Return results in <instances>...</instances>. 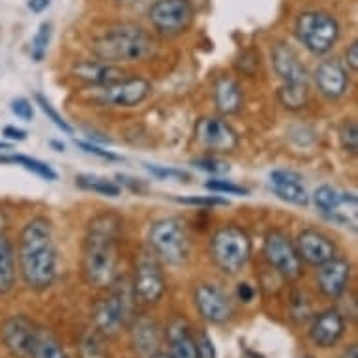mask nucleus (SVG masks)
Wrapping results in <instances>:
<instances>
[{"label":"nucleus","instance_id":"nucleus-20","mask_svg":"<svg viewBox=\"0 0 358 358\" xmlns=\"http://www.w3.org/2000/svg\"><path fill=\"white\" fill-rule=\"evenodd\" d=\"M71 73L79 81L87 83L90 87L100 88L106 85H111L115 81H120L126 77V70L118 64L103 62V60H79L71 66Z\"/></svg>","mask_w":358,"mask_h":358},{"label":"nucleus","instance_id":"nucleus-6","mask_svg":"<svg viewBox=\"0 0 358 358\" xmlns=\"http://www.w3.org/2000/svg\"><path fill=\"white\" fill-rule=\"evenodd\" d=\"M148 250L162 264L178 266L188 261L189 238L186 227L176 217H162L148 229Z\"/></svg>","mask_w":358,"mask_h":358},{"label":"nucleus","instance_id":"nucleus-45","mask_svg":"<svg viewBox=\"0 0 358 358\" xmlns=\"http://www.w3.org/2000/svg\"><path fill=\"white\" fill-rule=\"evenodd\" d=\"M340 358H358V347H357V343H351V345L347 347L345 351L341 352Z\"/></svg>","mask_w":358,"mask_h":358},{"label":"nucleus","instance_id":"nucleus-36","mask_svg":"<svg viewBox=\"0 0 358 358\" xmlns=\"http://www.w3.org/2000/svg\"><path fill=\"white\" fill-rule=\"evenodd\" d=\"M194 167H197L203 173H208L212 176H220L229 173V164H225L223 159L216 158V156H203V158H197L192 162Z\"/></svg>","mask_w":358,"mask_h":358},{"label":"nucleus","instance_id":"nucleus-21","mask_svg":"<svg viewBox=\"0 0 358 358\" xmlns=\"http://www.w3.org/2000/svg\"><path fill=\"white\" fill-rule=\"evenodd\" d=\"M272 192L282 201L294 206L310 205V194L304 186V178L291 169H276L271 173Z\"/></svg>","mask_w":358,"mask_h":358},{"label":"nucleus","instance_id":"nucleus-39","mask_svg":"<svg viewBox=\"0 0 358 358\" xmlns=\"http://www.w3.org/2000/svg\"><path fill=\"white\" fill-rule=\"evenodd\" d=\"M76 145L79 148H81L83 152L92 154V156H98V158L107 159V162H117V159H120V156H117V154H115V152H111V150H106V148L98 147V145H94V143H90V141H76Z\"/></svg>","mask_w":358,"mask_h":358},{"label":"nucleus","instance_id":"nucleus-28","mask_svg":"<svg viewBox=\"0 0 358 358\" xmlns=\"http://www.w3.org/2000/svg\"><path fill=\"white\" fill-rule=\"evenodd\" d=\"M76 184L79 189L103 195V197H118V195L122 194V186L118 182H115V180H109L106 176L77 175Z\"/></svg>","mask_w":358,"mask_h":358},{"label":"nucleus","instance_id":"nucleus-10","mask_svg":"<svg viewBox=\"0 0 358 358\" xmlns=\"http://www.w3.org/2000/svg\"><path fill=\"white\" fill-rule=\"evenodd\" d=\"M313 203L327 220L357 231L358 199L355 194H343L330 184H323L315 189Z\"/></svg>","mask_w":358,"mask_h":358},{"label":"nucleus","instance_id":"nucleus-31","mask_svg":"<svg viewBox=\"0 0 358 358\" xmlns=\"http://www.w3.org/2000/svg\"><path fill=\"white\" fill-rule=\"evenodd\" d=\"M34 100H36V106L41 109V113H43V115H45V117H48L49 120H51V122H53L55 126L62 131V134H66V136H71V134H73V128H71L70 124H68V120H66V118L62 117L57 109H55V106L51 103V100H49L48 96H43L41 92H36Z\"/></svg>","mask_w":358,"mask_h":358},{"label":"nucleus","instance_id":"nucleus-3","mask_svg":"<svg viewBox=\"0 0 358 358\" xmlns=\"http://www.w3.org/2000/svg\"><path fill=\"white\" fill-rule=\"evenodd\" d=\"M90 49L96 59L111 64L145 62L156 57L158 41L141 24L117 23L96 36Z\"/></svg>","mask_w":358,"mask_h":358},{"label":"nucleus","instance_id":"nucleus-29","mask_svg":"<svg viewBox=\"0 0 358 358\" xmlns=\"http://www.w3.org/2000/svg\"><path fill=\"white\" fill-rule=\"evenodd\" d=\"M30 358H70L66 355L64 347L60 345V341L55 338L51 332H48L45 329H41L38 332V338H36V343L32 347V352H30Z\"/></svg>","mask_w":358,"mask_h":358},{"label":"nucleus","instance_id":"nucleus-41","mask_svg":"<svg viewBox=\"0 0 358 358\" xmlns=\"http://www.w3.org/2000/svg\"><path fill=\"white\" fill-rule=\"evenodd\" d=\"M343 57H345L343 64L347 66V70H351L352 73H357L358 71V41L357 40H352L351 43L347 45Z\"/></svg>","mask_w":358,"mask_h":358},{"label":"nucleus","instance_id":"nucleus-43","mask_svg":"<svg viewBox=\"0 0 358 358\" xmlns=\"http://www.w3.org/2000/svg\"><path fill=\"white\" fill-rule=\"evenodd\" d=\"M2 136H4V139H8V141L21 143L27 139V131L17 128V126H6V128L2 129Z\"/></svg>","mask_w":358,"mask_h":358},{"label":"nucleus","instance_id":"nucleus-16","mask_svg":"<svg viewBox=\"0 0 358 358\" xmlns=\"http://www.w3.org/2000/svg\"><path fill=\"white\" fill-rule=\"evenodd\" d=\"M195 139L210 152H233L238 147V136L235 129L217 117L201 118L195 126Z\"/></svg>","mask_w":358,"mask_h":358},{"label":"nucleus","instance_id":"nucleus-30","mask_svg":"<svg viewBox=\"0 0 358 358\" xmlns=\"http://www.w3.org/2000/svg\"><path fill=\"white\" fill-rule=\"evenodd\" d=\"M51 38H53V24L49 21H43V23L38 27L34 38H32V48H30V57L34 62H41L48 55L49 43H51Z\"/></svg>","mask_w":358,"mask_h":358},{"label":"nucleus","instance_id":"nucleus-25","mask_svg":"<svg viewBox=\"0 0 358 358\" xmlns=\"http://www.w3.org/2000/svg\"><path fill=\"white\" fill-rule=\"evenodd\" d=\"M214 103H216L217 111L225 117L236 115L244 103L241 85L229 76L217 77L216 83H214Z\"/></svg>","mask_w":358,"mask_h":358},{"label":"nucleus","instance_id":"nucleus-27","mask_svg":"<svg viewBox=\"0 0 358 358\" xmlns=\"http://www.w3.org/2000/svg\"><path fill=\"white\" fill-rule=\"evenodd\" d=\"M310 100V87L308 83H283L278 90V101L287 111H300L308 106Z\"/></svg>","mask_w":358,"mask_h":358},{"label":"nucleus","instance_id":"nucleus-33","mask_svg":"<svg viewBox=\"0 0 358 358\" xmlns=\"http://www.w3.org/2000/svg\"><path fill=\"white\" fill-rule=\"evenodd\" d=\"M205 188L212 194H217V195H236V197H246L250 195V189L241 186V184L236 182H231V180H225V178H210V180H206Z\"/></svg>","mask_w":358,"mask_h":358},{"label":"nucleus","instance_id":"nucleus-9","mask_svg":"<svg viewBox=\"0 0 358 358\" xmlns=\"http://www.w3.org/2000/svg\"><path fill=\"white\" fill-rule=\"evenodd\" d=\"M165 289H167V283H165L162 263L150 250H145L136 263L134 296L141 304L154 306L164 299Z\"/></svg>","mask_w":358,"mask_h":358},{"label":"nucleus","instance_id":"nucleus-8","mask_svg":"<svg viewBox=\"0 0 358 358\" xmlns=\"http://www.w3.org/2000/svg\"><path fill=\"white\" fill-rule=\"evenodd\" d=\"M263 257L272 271L287 282H296L304 274V263L299 257L294 241L283 229L266 233L263 244Z\"/></svg>","mask_w":358,"mask_h":358},{"label":"nucleus","instance_id":"nucleus-26","mask_svg":"<svg viewBox=\"0 0 358 358\" xmlns=\"http://www.w3.org/2000/svg\"><path fill=\"white\" fill-rule=\"evenodd\" d=\"M17 282L15 244L6 233H0V299L13 291Z\"/></svg>","mask_w":358,"mask_h":358},{"label":"nucleus","instance_id":"nucleus-46","mask_svg":"<svg viewBox=\"0 0 358 358\" xmlns=\"http://www.w3.org/2000/svg\"><path fill=\"white\" fill-rule=\"evenodd\" d=\"M244 358H264L263 355L252 351V349H244Z\"/></svg>","mask_w":358,"mask_h":358},{"label":"nucleus","instance_id":"nucleus-4","mask_svg":"<svg viewBox=\"0 0 358 358\" xmlns=\"http://www.w3.org/2000/svg\"><path fill=\"white\" fill-rule=\"evenodd\" d=\"M253 252L252 236L236 223H223L208 241V255L217 271L225 276L241 274Z\"/></svg>","mask_w":358,"mask_h":358},{"label":"nucleus","instance_id":"nucleus-47","mask_svg":"<svg viewBox=\"0 0 358 358\" xmlns=\"http://www.w3.org/2000/svg\"><path fill=\"white\" fill-rule=\"evenodd\" d=\"M51 147L55 148V150H57V152H64V143H60V141H57V139H53V141H51Z\"/></svg>","mask_w":358,"mask_h":358},{"label":"nucleus","instance_id":"nucleus-40","mask_svg":"<svg viewBox=\"0 0 358 358\" xmlns=\"http://www.w3.org/2000/svg\"><path fill=\"white\" fill-rule=\"evenodd\" d=\"M81 357L83 358H103V349L96 336H88L81 343Z\"/></svg>","mask_w":358,"mask_h":358},{"label":"nucleus","instance_id":"nucleus-44","mask_svg":"<svg viewBox=\"0 0 358 358\" xmlns=\"http://www.w3.org/2000/svg\"><path fill=\"white\" fill-rule=\"evenodd\" d=\"M27 6H29L30 12L41 13L51 6V0H27Z\"/></svg>","mask_w":358,"mask_h":358},{"label":"nucleus","instance_id":"nucleus-1","mask_svg":"<svg viewBox=\"0 0 358 358\" xmlns=\"http://www.w3.org/2000/svg\"><path fill=\"white\" fill-rule=\"evenodd\" d=\"M124 220L115 212H100L87 225L83 238L81 274L88 285L107 289L118 280V242Z\"/></svg>","mask_w":358,"mask_h":358},{"label":"nucleus","instance_id":"nucleus-34","mask_svg":"<svg viewBox=\"0 0 358 358\" xmlns=\"http://www.w3.org/2000/svg\"><path fill=\"white\" fill-rule=\"evenodd\" d=\"M176 203L186 206H197V208H216V206H227L229 201L223 199L222 195H188V197H175Z\"/></svg>","mask_w":358,"mask_h":358},{"label":"nucleus","instance_id":"nucleus-48","mask_svg":"<svg viewBox=\"0 0 358 358\" xmlns=\"http://www.w3.org/2000/svg\"><path fill=\"white\" fill-rule=\"evenodd\" d=\"M6 150H12V145L8 141H0V152H6Z\"/></svg>","mask_w":358,"mask_h":358},{"label":"nucleus","instance_id":"nucleus-2","mask_svg":"<svg viewBox=\"0 0 358 358\" xmlns=\"http://www.w3.org/2000/svg\"><path fill=\"white\" fill-rule=\"evenodd\" d=\"M17 271L30 291H45L57 280L59 253L55 246L53 225L48 217L36 216L24 223L19 233Z\"/></svg>","mask_w":358,"mask_h":358},{"label":"nucleus","instance_id":"nucleus-22","mask_svg":"<svg viewBox=\"0 0 358 358\" xmlns=\"http://www.w3.org/2000/svg\"><path fill=\"white\" fill-rule=\"evenodd\" d=\"M272 66L283 83H308V70L299 53L285 41H278L271 51Z\"/></svg>","mask_w":358,"mask_h":358},{"label":"nucleus","instance_id":"nucleus-5","mask_svg":"<svg viewBox=\"0 0 358 358\" xmlns=\"http://www.w3.org/2000/svg\"><path fill=\"white\" fill-rule=\"evenodd\" d=\"M341 34L340 21L324 10H306L294 19V36L313 57L329 55Z\"/></svg>","mask_w":358,"mask_h":358},{"label":"nucleus","instance_id":"nucleus-32","mask_svg":"<svg viewBox=\"0 0 358 358\" xmlns=\"http://www.w3.org/2000/svg\"><path fill=\"white\" fill-rule=\"evenodd\" d=\"M338 137H340V145L345 152L357 156L358 154V126L352 118H345L340 124L338 129Z\"/></svg>","mask_w":358,"mask_h":358},{"label":"nucleus","instance_id":"nucleus-23","mask_svg":"<svg viewBox=\"0 0 358 358\" xmlns=\"http://www.w3.org/2000/svg\"><path fill=\"white\" fill-rule=\"evenodd\" d=\"M165 340L171 358H197V343L192 327L182 317H173L165 327Z\"/></svg>","mask_w":358,"mask_h":358},{"label":"nucleus","instance_id":"nucleus-50","mask_svg":"<svg viewBox=\"0 0 358 358\" xmlns=\"http://www.w3.org/2000/svg\"><path fill=\"white\" fill-rule=\"evenodd\" d=\"M117 2H134V0H117Z\"/></svg>","mask_w":358,"mask_h":358},{"label":"nucleus","instance_id":"nucleus-15","mask_svg":"<svg viewBox=\"0 0 358 358\" xmlns=\"http://www.w3.org/2000/svg\"><path fill=\"white\" fill-rule=\"evenodd\" d=\"M129 319V300L124 291H113L94 308V324L101 334L115 336Z\"/></svg>","mask_w":358,"mask_h":358},{"label":"nucleus","instance_id":"nucleus-37","mask_svg":"<svg viewBox=\"0 0 358 358\" xmlns=\"http://www.w3.org/2000/svg\"><path fill=\"white\" fill-rule=\"evenodd\" d=\"M10 109L19 120H23V122H32L34 120V106H32V101L29 98H24V96H19V98H13L12 103H10Z\"/></svg>","mask_w":358,"mask_h":358},{"label":"nucleus","instance_id":"nucleus-17","mask_svg":"<svg viewBox=\"0 0 358 358\" xmlns=\"http://www.w3.org/2000/svg\"><path fill=\"white\" fill-rule=\"evenodd\" d=\"M315 85L321 94L330 101L341 100L351 87V77L349 70L343 64V60L330 57L319 62L317 70L313 73Z\"/></svg>","mask_w":358,"mask_h":358},{"label":"nucleus","instance_id":"nucleus-38","mask_svg":"<svg viewBox=\"0 0 358 358\" xmlns=\"http://www.w3.org/2000/svg\"><path fill=\"white\" fill-rule=\"evenodd\" d=\"M195 343H197V358H216L214 341L206 332L201 330L199 336H195Z\"/></svg>","mask_w":358,"mask_h":358},{"label":"nucleus","instance_id":"nucleus-11","mask_svg":"<svg viewBox=\"0 0 358 358\" xmlns=\"http://www.w3.org/2000/svg\"><path fill=\"white\" fill-rule=\"evenodd\" d=\"M152 92V85L145 77H124L106 87L96 88L94 101L103 107H137Z\"/></svg>","mask_w":358,"mask_h":358},{"label":"nucleus","instance_id":"nucleus-49","mask_svg":"<svg viewBox=\"0 0 358 358\" xmlns=\"http://www.w3.org/2000/svg\"><path fill=\"white\" fill-rule=\"evenodd\" d=\"M152 358H171L169 355H165V352H158V355H154Z\"/></svg>","mask_w":358,"mask_h":358},{"label":"nucleus","instance_id":"nucleus-24","mask_svg":"<svg viewBox=\"0 0 358 358\" xmlns=\"http://www.w3.org/2000/svg\"><path fill=\"white\" fill-rule=\"evenodd\" d=\"M129 336H131V345L139 357L152 358L154 355H158L159 329L154 319L147 317V315L137 317L131 324Z\"/></svg>","mask_w":358,"mask_h":358},{"label":"nucleus","instance_id":"nucleus-35","mask_svg":"<svg viewBox=\"0 0 358 358\" xmlns=\"http://www.w3.org/2000/svg\"><path fill=\"white\" fill-rule=\"evenodd\" d=\"M145 169L158 180H178V182H188L189 173L184 169H176V167H165V165H145Z\"/></svg>","mask_w":358,"mask_h":358},{"label":"nucleus","instance_id":"nucleus-18","mask_svg":"<svg viewBox=\"0 0 358 358\" xmlns=\"http://www.w3.org/2000/svg\"><path fill=\"white\" fill-rule=\"evenodd\" d=\"M294 248H296L302 263L315 266V268L338 255L336 242L329 235H324L323 231L313 229V227H306L300 231L294 241Z\"/></svg>","mask_w":358,"mask_h":358},{"label":"nucleus","instance_id":"nucleus-14","mask_svg":"<svg viewBox=\"0 0 358 358\" xmlns=\"http://www.w3.org/2000/svg\"><path fill=\"white\" fill-rule=\"evenodd\" d=\"M352 276V264L349 259L336 255L327 263L319 264L315 272V282L323 296L330 300H340L349 291Z\"/></svg>","mask_w":358,"mask_h":358},{"label":"nucleus","instance_id":"nucleus-12","mask_svg":"<svg viewBox=\"0 0 358 358\" xmlns=\"http://www.w3.org/2000/svg\"><path fill=\"white\" fill-rule=\"evenodd\" d=\"M194 306L201 317L210 324H223L233 317V302L220 285L199 283L194 289Z\"/></svg>","mask_w":358,"mask_h":358},{"label":"nucleus","instance_id":"nucleus-19","mask_svg":"<svg viewBox=\"0 0 358 358\" xmlns=\"http://www.w3.org/2000/svg\"><path fill=\"white\" fill-rule=\"evenodd\" d=\"M347 330V321L343 311L338 308H329L315 315L311 323L308 336L311 343L319 349H330L340 343Z\"/></svg>","mask_w":358,"mask_h":358},{"label":"nucleus","instance_id":"nucleus-13","mask_svg":"<svg viewBox=\"0 0 358 358\" xmlns=\"http://www.w3.org/2000/svg\"><path fill=\"white\" fill-rule=\"evenodd\" d=\"M40 327L27 315H12L0 323V340L13 358H30Z\"/></svg>","mask_w":358,"mask_h":358},{"label":"nucleus","instance_id":"nucleus-7","mask_svg":"<svg viewBox=\"0 0 358 358\" xmlns=\"http://www.w3.org/2000/svg\"><path fill=\"white\" fill-rule=\"evenodd\" d=\"M148 21L154 32L164 38L186 34L195 21L194 0H156L148 8Z\"/></svg>","mask_w":358,"mask_h":358},{"label":"nucleus","instance_id":"nucleus-42","mask_svg":"<svg viewBox=\"0 0 358 358\" xmlns=\"http://www.w3.org/2000/svg\"><path fill=\"white\" fill-rule=\"evenodd\" d=\"M236 299L241 300V302H244V304H250V302H253V299H255V287L248 282L238 283V285H236Z\"/></svg>","mask_w":358,"mask_h":358}]
</instances>
